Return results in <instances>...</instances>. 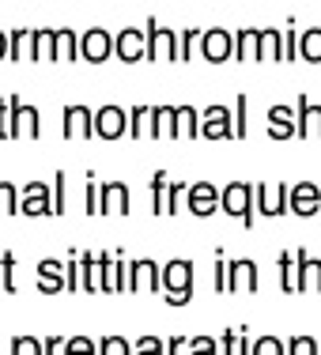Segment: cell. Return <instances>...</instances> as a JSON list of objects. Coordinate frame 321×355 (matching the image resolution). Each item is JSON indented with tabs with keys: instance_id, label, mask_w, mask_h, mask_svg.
Wrapping results in <instances>:
<instances>
[{
	"instance_id": "cell-34",
	"label": "cell",
	"mask_w": 321,
	"mask_h": 355,
	"mask_svg": "<svg viewBox=\"0 0 321 355\" xmlns=\"http://www.w3.org/2000/svg\"><path fill=\"white\" fill-rule=\"evenodd\" d=\"M0 291L15 295V253L12 250L0 257Z\"/></svg>"
},
{
	"instance_id": "cell-51",
	"label": "cell",
	"mask_w": 321,
	"mask_h": 355,
	"mask_svg": "<svg viewBox=\"0 0 321 355\" xmlns=\"http://www.w3.org/2000/svg\"><path fill=\"white\" fill-rule=\"evenodd\" d=\"M83 200H87V212L98 216V185H95V182H87V189H83Z\"/></svg>"
},
{
	"instance_id": "cell-46",
	"label": "cell",
	"mask_w": 321,
	"mask_h": 355,
	"mask_svg": "<svg viewBox=\"0 0 321 355\" xmlns=\"http://www.w3.org/2000/svg\"><path fill=\"white\" fill-rule=\"evenodd\" d=\"M64 352L76 355V352H98V344H91L87 336H72V340H64Z\"/></svg>"
},
{
	"instance_id": "cell-30",
	"label": "cell",
	"mask_w": 321,
	"mask_h": 355,
	"mask_svg": "<svg viewBox=\"0 0 321 355\" xmlns=\"http://www.w3.org/2000/svg\"><path fill=\"white\" fill-rule=\"evenodd\" d=\"M299 57L310 64H321V27H310L299 35Z\"/></svg>"
},
{
	"instance_id": "cell-5",
	"label": "cell",
	"mask_w": 321,
	"mask_h": 355,
	"mask_svg": "<svg viewBox=\"0 0 321 355\" xmlns=\"http://www.w3.org/2000/svg\"><path fill=\"white\" fill-rule=\"evenodd\" d=\"M197 42H200V57H205L208 64H223V61H231V53H234V35L223 27L200 31Z\"/></svg>"
},
{
	"instance_id": "cell-27",
	"label": "cell",
	"mask_w": 321,
	"mask_h": 355,
	"mask_svg": "<svg viewBox=\"0 0 321 355\" xmlns=\"http://www.w3.org/2000/svg\"><path fill=\"white\" fill-rule=\"evenodd\" d=\"M257 42H261V31L253 27H242L238 35H234V61H257Z\"/></svg>"
},
{
	"instance_id": "cell-7",
	"label": "cell",
	"mask_w": 321,
	"mask_h": 355,
	"mask_svg": "<svg viewBox=\"0 0 321 355\" xmlns=\"http://www.w3.org/2000/svg\"><path fill=\"white\" fill-rule=\"evenodd\" d=\"M185 208H189L197 219H208L219 212V189L212 182H197V185H185Z\"/></svg>"
},
{
	"instance_id": "cell-3",
	"label": "cell",
	"mask_w": 321,
	"mask_h": 355,
	"mask_svg": "<svg viewBox=\"0 0 321 355\" xmlns=\"http://www.w3.org/2000/svg\"><path fill=\"white\" fill-rule=\"evenodd\" d=\"M253 212L265 219L291 212V185H253Z\"/></svg>"
},
{
	"instance_id": "cell-29",
	"label": "cell",
	"mask_w": 321,
	"mask_h": 355,
	"mask_svg": "<svg viewBox=\"0 0 321 355\" xmlns=\"http://www.w3.org/2000/svg\"><path fill=\"white\" fill-rule=\"evenodd\" d=\"M8 61H31V27L8 31Z\"/></svg>"
},
{
	"instance_id": "cell-20",
	"label": "cell",
	"mask_w": 321,
	"mask_h": 355,
	"mask_svg": "<svg viewBox=\"0 0 321 355\" xmlns=\"http://www.w3.org/2000/svg\"><path fill=\"white\" fill-rule=\"evenodd\" d=\"M268 137L272 140H291L295 137V110L291 106H272L268 110Z\"/></svg>"
},
{
	"instance_id": "cell-2",
	"label": "cell",
	"mask_w": 321,
	"mask_h": 355,
	"mask_svg": "<svg viewBox=\"0 0 321 355\" xmlns=\"http://www.w3.org/2000/svg\"><path fill=\"white\" fill-rule=\"evenodd\" d=\"M219 212H227L231 219H238L242 227H253V185L250 182H231L219 189Z\"/></svg>"
},
{
	"instance_id": "cell-15",
	"label": "cell",
	"mask_w": 321,
	"mask_h": 355,
	"mask_svg": "<svg viewBox=\"0 0 321 355\" xmlns=\"http://www.w3.org/2000/svg\"><path fill=\"white\" fill-rule=\"evenodd\" d=\"M98 216H129V185L125 182L98 185Z\"/></svg>"
},
{
	"instance_id": "cell-53",
	"label": "cell",
	"mask_w": 321,
	"mask_h": 355,
	"mask_svg": "<svg viewBox=\"0 0 321 355\" xmlns=\"http://www.w3.org/2000/svg\"><path fill=\"white\" fill-rule=\"evenodd\" d=\"M219 352H234V329H227L223 340H219Z\"/></svg>"
},
{
	"instance_id": "cell-35",
	"label": "cell",
	"mask_w": 321,
	"mask_h": 355,
	"mask_svg": "<svg viewBox=\"0 0 321 355\" xmlns=\"http://www.w3.org/2000/svg\"><path fill=\"white\" fill-rule=\"evenodd\" d=\"M19 212V189L12 182H0V216H15Z\"/></svg>"
},
{
	"instance_id": "cell-52",
	"label": "cell",
	"mask_w": 321,
	"mask_h": 355,
	"mask_svg": "<svg viewBox=\"0 0 321 355\" xmlns=\"http://www.w3.org/2000/svg\"><path fill=\"white\" fill-rule=\"evenodd\" d=\"M53 352H64V340H57V336H49V340L42 344V355H53Z\"/></svg>"
},
{
	"instance_id": "cell-47",
	"label": "cell",
	"mask_w": 321,
	"mask_h": 355,
	"mask_svg": "<svg viewBox=\"0 0 321 355\" xmlns=\"http://www.w3.org/2000/svg\"><path fill=\"white\" fill-rule=\"evenodd\" d=\"M185 352H219V344L212 336H197V340H185Z\"/></svg>"
},
{
	"instance_id": "cell-10",
	"label": "cell",
	"mask_w": 321,
	"mask_h": 355,
	"mask_svg": "<svg viewBox=\"0 0 321 355\" xmlns=\"http://www.w3.org/2000/svg\"><path fill=\"white\" fill-rule=\"evenodd\" d=\"M257 265H253L250 257H238V261H227V295H238L246 291L253 295L257 291Z\"/></svg>"
},
{
	"instance_id": "cell-50",
	"label": "cell",
	"mask_w": 321,
	"mask_h": 355,
	"mask_svg": "<svg viewBox=\"0 0 321 355\" xmlns=\"http://www.w3.org/2000/svg\"><path fill=\"white\" fill-rule=\"evenodd\" d=\"M216 291L227 295V261H223V253H216Z\"/></svg>"
},
{
	"instance_id": "cell-21",
	"label": "cell",
	"mask_w": 321,
	"mask_h": 355,
	"mask_svg": "<svg viewBox=\"0 0 321 355\" xmlns=\"http://www.w3.org/2000/svg\"><path fill=\"white\" fill-rule=\"evenodd\" d=\"M38 291L42 295L64 291V265H61V261H42V265H38Z\"/></svg>"
},
{
	"instance_id": "cell-14",
	"label": "cell",
	"mask_w": 321,
	"mask_h": 355,
	"mask_svg": "<svg viewBox=\"0 0 321 355\" xmlns=\"http://www.w3.org/2000/svg\"><path fill=\"white\" fill-rule=\"evenodd\" d=\"M19 212H23V216H31V219L53 212V193H49V185H46V182H31V185H23Z\"/></svg>"
},
{
	"instance_id": "cell-40",
	"label": "cell",
	"mask_w": 321,
	"mask_h": 355,
	"mask_svg": "<svg viewBox=\"0 0 321 355\" xmlns=\"http://www.w3.org/2000/svg\"><path fill=\"white\" fill-rule=\"evenodd\" d=\"M98 352L103 355H129L132 344H125L121 336H106V340H98Z\"/></svg>"
},
{
	"instance_id": "cell-41",
	"label": "cell",
	"mask_w": 321,
	"mask_h": 355,
	"mask_svg": "<svg viewBox=\"0 0 321 355\" xmlns=\"http://www.w3.org/2000/svg\"><path fill=\"white\" fill-rule=\"evenodd\" d=\"M250 352L253 355H284V344L272 340V336H261L257 344H250Z\"/></svg>"
},
{
	"instance_id": "cell-11",
	"label": "cell",
	"mask_w": 321,
	"mask_h": 355,
	"mask_svg": "<svg viewBox=\"0 0 321 355\" xmlns=\"http://www.w3.org/2000/svg\"><path fill=\"white\" fill-rule=\"evenodd\" d=\"M295 137L321 140V106H314L306 95H299V103H295Z\"/></svg>"
},
{
	"instance_id": "cell-26",
	"label": "cell",
	"mask_w": 321,
	"mask_h": 355,
	"mask_svg": "<svg viewBox=\"0 0 321 355\" xmlns=\"http://www.w3.org/2000/svg\"><path fill=\"white\" fill-rule=\"evenodd\" d=\"M31 61H57L53 53V27H42V31H31Z\"/></svg>"
},
{
	"instance_id": "cell-19",
	"label": "cell",
	"mask_w": 321,
	"mask_h": 355,
	"mask_svg": "<svg viewBox=\"0 0 321 355\" xmlns=\"http://www.w3.org/2000/svg\"><path fill=\"white\" fill-rule=\"evenodd\" d=\"M129 291H163L159 287V265L151 257L129 265Z\"/></svg>"
},
{
	"instance_id": "cell-54",
	"label": "cell",
	"mask_w": 321,
	"mask_h": 355,
	"mask_svg": "<svg viewBox=\"0 0 321 355\" xmlns=\"http://www.w3.org/2000/svg\"><path fill=\"white\" fill-rule=\"evenodd\" d=\"M0 61H8V35L0 31Z\"/></svg>"
},
{
	"instance_id": "cell-18",
	"label": "cell",
	"mask_w": 321,
	"mask_h": 355,
	"mask_svg": "<svg viewBox=\"0 0 321 355\" xmlns=\"http://www.w3.org/2000/svg\"><path fill=\"white\" fill-rule=\"evenodd\" d=\"M291 212L295 216H302V219H310V216H318L321 212V189L314 182H299V185H291Z\"/></svg>"
},
{
	"instance_id": "cell-6",
	"label": "cell",
	"mask_w": 321,
	"mask_h": 355,
	"mask_svg": "<svg viewBox=\"0 0 321 355\" xmlns=\"http://www.w3.org/2000/svg\"><path fill=\"white\" fill-rule=\"evenodd\" d=\"M8 114H12V140H38L42 137V117L35 106H23L19 98H8Z\"/></svg>"
},
{
	"instance_id": "cell-36",
	"label": "cell",
	"mask_w": 321,
	"mask_h": 355,
	"mask_svg": "<svg viewBox=\"0 0 321 355\" xmlns=\"http://www.w3.org/2000/svg\"><path fill=\"white\" fill-rule=\"evenodd\" d=\"M197 38H200V27H185L178 35V61H193V49H197Z\"/></svg>"
},
{
	"instance_id": "cell-24",
	"label": "cell",
	"mask_w": 321,
	"mask_h": 355,
	"mask_svg": "<svg viewBox=\"0 0 321 355\" xmlns=\"http://www.w3.org/2000/svg\"><path fill=\"white\" fill-rule=\"evenodd\" d=\"M53 53H57V61H80V35L69 27H57L53 31Z\"/></svg>"
},
{
	"instance_id": "cell-13",
	"label": "cell",
	"mask_w": 321,
	"mask_h": 355,
	"mask_svg": "<svg viewBox=\"0 0 321 355\" xmlns=\"http://www.w3.org/2000/svg\"><path fill=\"white\" fill-rule=\"evenodd\" d=\"M200 137L205 140H231L234 125H231V110L227 106H208L200 114Z\"/></svg>"
},
{
	"instance_id": "cell-22",
	"label": "cell",
	"mask_w": 321,
	"mask_h": 355,
	"mask_svg": "<svg viewBox=\"0 0 321 355\" xmlns=\"http://www.w3.org/2000/svg\"><path fill=\"white\" fill-rule=\"evenodd\" d=\"M174 137L200 140V114L193 106H174Z\"/></svg>"
},
{
	"instance_id": "cell-17",
	"label": "cell",
	"mask_w": 321,
	"mask_h": 355,
	"mask_svg": "<svg viewBox=\"0 0 321 355\" xmlns=\"http://www.w3.org/2000/svg\"><path fill=\"white\" fill-rule=\"evenodd\" d=\"M144 49H148V38H144V31H137V27H125L114 35V53L121 57L125 64L144 61Z\"/></svg>"
},
{
	"instance_id": "cell-31",
	"label": "cell",
	"mask_w": 321,
	"mask_h": 355,
	"mask_svg": "<svg viewBox=\"0 0 321 355\" xmlns=\"http://www.w3.org/2000/svg\"><path fill=\"white\" fill-rule=\"evenodd\" d=\"M155 117V140H178L174 137V106H151Z\"/></svg>"
},
{
	"instance_id": "cell-45",
	"label": "cell",
	"mask_w": 321,
	"mask_h": 355,
	"mask_svg": "<svg viewBox=\"0 0 321 355\" xmlns=\"http://www.w3.org/2000/svg\"><path fill=\"white\" fill-rule=\"evenodd\" d=\"M295 53H299V38H295V19H291L284 31V61H295Z\"/></svg>"
},
{
	"instance_id": "cell-37",
	"label": "cell",
	"mask_w": 321,
	"mask_h": 355,
	"mask_svg": "<svg viewBox=\"0 0 321 355\" xmlns=\"http://www.w3.org/2000/svg\"><path fill=\"white\" fill-rule=\"evenodd\" d=\"M276 265H280V291L291 295L295 291V257H291V253H280Z\"/></svg>"
},
{
	"instance_id": "cell-1",
	"label": "cell",
	"mask_w": 321,
	"mask_h": 355,
	"mask_svg": "<svg viewBox=\"0 0 321 355\" xmlns=\"http://www.w3.org/2000/svg\"><path fill=\"white\" fill-rule=\"evenodd\" d=\"M159 287L166 291V302L171 306H185L193 299V265L189 261H171V265L159 268Z\"/></svg>"
},
{
	"instance_id": "cell-8",
	"label": "cell",
	"mask_w": 321,
	"mask_h": 355,
	"mask_svg": "<svg viewBox=\"0 0 321 355\" xmlns=\"http://www.w3.org/2000/svg\"><path fill=\"white\" fill-rule=\"evenodd\" d=\"M80 57H83V61H91V64L110 61V57H114V35H110L106 27L83 31V38H80Z\"/></svg>"
},
{
	"instance_id": "cell-12",
	"label": "cell",
	"mask_w": 321,
	"mask_h": 355,
	"mask_svg": "<svg viewBox=\"0 0 321 355\" xmlns=\"http://www.w3.org/2000/svg\"><path fill=\"white\" fill-rule=\"evenodd\" d=\"M295 291H321V261H314L306 250H295Z\"/></svg>"
},
{
	"instance_id": "cell-49",
	"label": "cell",
	"mask_w": 321,
	"mask_h": 355,
	"mask_svg": "<svg viewBox=\"0 0 321 355\" xmlns=\"http://www.w3.org/2000/svg\"><path fill=\"white\" fill-rule=\"evenodd\" d=\"M132 352H166V344L155 340V336H140V340L132 344Z\"/></svg>"
},
{
	"instance_id": "cell-38",
	"label": "cell",
	"mask_w": 321,
	"mask_h": 355,
	"mask_svg": "<svg viewBox=\"0 0 321 355\" xmlns=\"http://www.w3.org/2000/svg\"><path fill=\"white\" fill-rule=\"evenodd\" d=\"M166 182H171V174H166V171H159L155 178H151V212H155V216H163V189H166Z\"/></svg>"
},
{
	"instance_id": "cell-48",
	"label": "cell",
	"mask_w": 321,
	"mask_h": 355,
	"mask_svg": "<svg viewBox=\"0 0 321 355\" xmlns=\"http://www.w3.org/2000/svg\"><path fill=\"white\" fill-rule=\"evenodd\" d=\"M0 140H12V114H8V98H0Z\"/></svg>"
},
{
	"instance_id": "cell-23",
	"label": "cell",
	"mask_w": 321,
	"mask_h": 355,
	"mask_svg": "<svg viewBox=\"0 0 321 355\" xmlns=\"http://www.w3.org/2000/svg\"><path fill=\"white\" fill-rule=\"evenodd\" d=\"M129 137L132 140H151V137H155V117H151V106H132L129 110Z\"/></svg>"
},
{
	"instance_id": "cell-25",
	"label": "cell",
	"mask_w": 321,
	"mask_h": 355,
	"mask_svg": "<svg viewBox=\"0 0 321 355\" xmlns=\"http://www.w3.org/2000/svg\"><path fill=\"white\" fill-rule=\"evenodd\" d=\"M257 61H284V35H280L276 27H265V31H261Z\"/></svg>"
},
{
	"instance_id": "cell-42",
	"label": "cell",
	"mask_w": 321,
	"mask_h": 355,
	"mask_svg": "<svg viewBox=\"0 0 321 355\" xmlns=\"http://www.w3.org/2000/svg\"><path fill=\"white\" fill-rule=\"evenodd\" d=\"M12 355H42V344L31 336H15L12 340Z\"/></svg>"
},
{
	"instance_id": "cell-33",
	"label": "cell",
	"mask_w": 321,
	"mask_h": 355,
	"mask_svg": "<svg viewBox=\"0 0 321 355\" xmlns=\"http://www.w3.org/2000/svg\"><path fill=\"white\" fill-rule=\"evenodd\" d=\"M246 110H250V98L238 95V98H234V114H231V125H234V137H238V140H246V132H250Z\"/></svg>"
},
{
	"instance_id": "cell-9",
	"label": "cell",
	"mask_w": 321,
	"mask_h": 355,
	"mask_svg": "<svg viewBox=\"0 0 321 355\" xmlns=\"http://www.w3.org/2000/svg\"><path fill=\"white\" fill-rule=\"evenodd\" d=\"M95 137L103 140H117V137H129V114L121 106H103L95 110Z\"/></svg>"
},
{
	"instance_id": "cell-32",
	"label": "cell",
	"mask_w": 321,
	"mask_h": 355,
	"mask_svg": "<svg viewBox=\"0 0 321 355\" xmlns=\"http://www.w3.org/2000/svg\"><path fill=\"white\" fill-rule=\"evenodd\" d=\"M182 197H185V182L171 178L166 189H163V216H178L182 212Z\"/></svg>"
},
{
	"instance_id": "cell-39",
	"label": "cell",
	"mask_w": 321,
	"mask_h": 355,
	"mask_svg": "<svg viewBox=\"0 0 321 355\" xmlns=\"http://www.w3.org/2000/svg\"><path fill=\"white\" fill-rule=\"evenodd\" d=\"M64 291H80V253H72L64 265Z\"/></svg>"
},
{
	"instance_id": "cell-43",
	"label": "cell",
	"mask_w": 321,
	"mask_h": 355,
	"mask_svg": "<svg viewBox=\"0 0 321 355\" xmlns=\"http://www.w3.org/2000/svg\"><path fill=\"white\" fill-rule=\"evenodd\" d=\"M284 352H291V355H318V344L310 340V336H295Z\"/></svg>"
},
{
	"instance_id": "cell-4",
	"label": "cell",
	"mask_w": 321,
	"mask_h": 355,
	"mask_svg": "<svg viewBox=\"0 0 321 355\" xmlns=\"http://www.w3.org/2000/svg\"><path fill=\"white\" fill-rule=\"evenodd\" d=\"M144 38H148V49H144L148 61H178V35L171 27H159L155 19H148Z\"/></svg>"
},
{
	"instance_id": "cell-28",
	"label": "cell",
	"mask_w": 321,
	"mask_h": 355,
	"mask_svg": "<svg viewBox=\"0 0 321 355\" xmlns=\"http://www.w3.org/2000/svg\"><path fill=\"white\" fill-rule=\"evenodd\" d=\"M80 268H83V291H103V265H98V253L83 250Z\"/></svg>"
},
{
	"instance_id": "cell-44",
	"label": "cell",
	"mask_w": 321,
	"mask_h": 355,
	"mask_svg": "<svg viewBox=\"0 0 321 355\" xmlns=\"http://www.w3.org/2000/svg\"><path fill=\"white\" fill-rule=\"evenodd\" d=\"M64 212V171L53 174V216Z\"/></svg>"
},
{
	"instance_id": "cell-16",
	"label": "cell",
	"mask_w": 321,
	"mask_h": 355,
	"mask_svg": "<svg viewBox=\"0 0 321 355\" xmlns=\"http://www.w3.org/2000/svg\"><path fill=\"white\" fill-rule=\"evenodd\" d=\"M64 137L69 140H91L95 137V110L64 106Z\"/></svg>"
}]
</instances>
